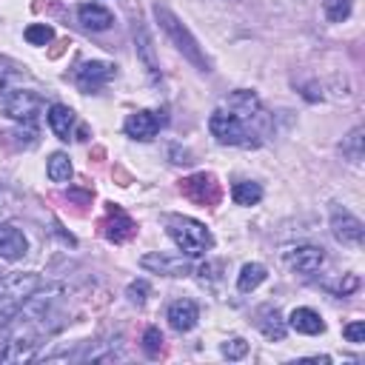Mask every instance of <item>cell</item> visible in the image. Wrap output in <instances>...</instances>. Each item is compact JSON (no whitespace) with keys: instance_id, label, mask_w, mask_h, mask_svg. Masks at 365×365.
<instances>
[{"instance_id":"cell-9","label":"cell","mask_w":365,"mask_h":365,"mask_svg":"<svg viewBox=\"0 0 365 365\" xmlns=\"http://www.w3.org/2000/svg\"><path fill=\"white\" fill-rule=\"evenodd\" d=\"M100 228H103V237H106L108 242H125V240H131V237L137 234V222H134L117 202H108L106 220L100 222Z\"/></svg>"},{"instance_id":"cell-5","label":"cell","mask_w":365,"mask_h":365,"mask_svg":"<svg viewBox=\"0 0 365 365\" xmlns=\"http://www.w3.org/2000/svg\"><path fill=\"white\" fill-rule=\"evenodd\" d=\"M43 108V97L29 91V88H17V91H9L3 97V111L6 117L11 120H20V123H34V117L40 114Z\"/></svg>"},{"instance_id":"cell-27","label":"cell","mask_w":365,"mask_h":365,"mask_svg":"<svg viewBox=\"0 0 365 365\" xmlns=\"http://www.w3.org/2000/svg\"><path fill=\"white\" fill-rule=\"evenodd\" d=\"M143 351L151 359H157L163 354V334H160V328H154V325L145 328V334H143Z\"/></svg>"},{"instance_id":"cell-17","label":"cell","mask_w":365,"mask_h":365,"mask_svg":"<svg viewBox=\"0 0 365 365\" xmlns=\"http://www.w3.org/2000/svg\"><path fill=\"white\" fill-rule=\"evenodd\" d=\"M77 20H80L86 29H91V31H106V29H111V23H114L111 11L103 9V6H97V3H83V6L77 9Z\"/></svg>"},{"instance_id":"cell-34","label":"cell","mask_w":365,"mask_h":365,"mask_svg":"<svg viewBox=\"0 0 365 365\" xmlns=\"http://www.w3.org/2000/svg\"><path fill=\"white\" fill-rule=\"evenodd\" d=\"M114 177H117V185H131V174L123 165H114Z\"/></svg>"},{"instance_id":"cell-7","label":"cell","mask_w":365,"mask_h":365,"mask_svg":"<svg viewBox=\"0 0 365 365\" xmlns=\"http://www.w3.org/2000/svg\"><path fill=\"white\" fill-rule=\"evenodd\" d=\"M331 234H334L336 242H342V245H348V248H359L365 228H362V220L354 217L351 211L334 208V211H331Z\"/></svg>"},{"instance_id":"cell-20","label":"cell","mask_w":365,"mask_h":365,"mask_svg":"<svg viewBox=\"0 0 365 365\" xmlns=\"http://www.w3.org/2000/svg\"><path fill=\"white\" fill-rule=\"evenodd\" d=\"M259 331H262V336L265 339H271V342H279L282 336H285V319L279 317V311L277 308H271V305H265L262 311H259Z\"/></svg>"},{"instance_id":"cell-4","label":"cell","mask_w":365,"mask_h":365,"mask_svg":"<svg viewBox=\"0 0 365 365\" xmlns=\"http://www.w3.org/2000/svg\"><path fill=\"white\" fill-rule=\"evenodd\" d=\"M180 194L185 200H191L194 205H202V208H214L222 200V188H220L217 177L208 174V171H197L191 177H182L180 180Z\"/></svg>"},{"instance_id":"cell-15","label":"cell","mask_w":365,"mask_h":365,"mask_svg":"<svg viewBox=\"0 0 365 365\" xmlns=\"http://www.w3.org/2000/svg\"><path fill=\"white\" fill-rule=\"evenodd\" d=\"M168 325L177 331V334H185V331H191L194 325H197V319H200V308H197V302L194 299H177V302H171L168 305Z\"/></svg>"},{"instance_id":"cell-1","label":"cell","mask_w":365,"mask_h":365,"mask_svg":"<svg viewBox=\"0 0 365 365\" xmlns=\"http://www.w3.org/2000/svg\"><path fill=\"white\" fill-rule=\"evenodd\" d=\"M265 128H268V117L259 106V97L254 91H245V88L234 91L208 117V131L222 145L257 148L265 137Z\"/></svg>"},{"instance_id":"cell-11","label":"cell","mask_w":365,"mask_h":365,"mask_svg":"<svg viewBox=\"0 0 365 365\" xmlns=\"http://www.w3.org/2000/svg\"><path fill=\"white\" fill-rule=\"evenodd\" d=\"M165 120L163 117H157L154 111H148V108H143V111H134V114H128L125 117V123H123V131L131 137V140H151L157 131H160V125H163Z\"/></svg>"},{"instance_id":"cell-22","label":"cell","mask_w":365,"mask_h":365,"mask_svg":"<svg viewBox=\"0 0 365 365\" xmlns=\"http://www.w3.org/2000/svg\"><path fill=\"white\" fill-rule=\"evenodd\" d=\"M262 279H265V265H259V262H245V265L240 268L237 288H240L242 294H248V291H254Z\"/></svg>"},{"instance_id":"cell-2","label":"cell","mask_w":365,"mask_h":365,"mask_svg":"<svg viewBox=\"0 0 365 365\" xmlns=\"http://www.w3.org/2000/svg\"><path fill=\"white\" fill-rule=\"evenodd\" d=\"M154 17H157V23H160V29L171 37V43L177 46V51H182V57L185 60H191L200 71H211V63H208V57L202 54V48H200V43L194 40V34L180 23V17L177 14H171L165 6H154Z\"/></svg>"},{"instance_id":"cell-35","label":"cell","mask_w":365,"mask_h":365,"mask_svg":"<svg viewBox=\"0 0 365 365\" xmlns=\"http://www.w3.org/2000/svg\"><path fill=\"white\" fill-rule=\"evenodd\" d=\"M66 48H68V40H60V43H54V48H48V57L54 60V57H60Z\"/></svg>"},{"instance_id":"cell-6","label":"cell","mask_w":365,"mask_h":365,"mask_svg":"<svg viewBox=\"0 0 365 365\" xmlns=\"http://www.w3.org/2000/svg\"><path fill=\"white\" fill-rule=\"evenodd\" d=\"M37 345H40V334L31 331V328H23L14 336H6V342L0 345V362H26V359H34Z\"/></svg>"},{"instance_id":"cell-8","label":"cell","mask_w":365,"mask_h":365,"mask_svg":"<svg viewBox=\"0 0 365 365\" xmlns=\"http://www.w3.org/2000/svg\"><path fill=\"white\" fill-rule=\"evenodd\" d=\"M37 288H43V277L34 271H17V274H6L0 279V299H14L23 302L26 297H31Z\"/></svg>"},{"instance_id":"cell-21","label":"cell","mask_w":365,"mask_h":365,"mask_svg":"<svg viewBox=\"0 0 365 365\" xmlns=\"http://www.w3.org/2000/svg\"><path fill=\"white\" fill-rule=\"evenodd\" d=\"M231 200H234L237 205H257V202L262 200V185H259V182H251V180L234 182Z\"/></svg>"},{"instance_id":"cell-28","label":"cell","mask_w":365,"mask_h":365,"mask_svg":"<svg viewBox=\"0 0 365 365\" xmlns=\"http://www.w3.org/2000/svg\"><path fill=\"white\" fill-rule=\"evenodd\" d=\"M20 74V68L11 63V60H6V57H0V100L11 91V83H14V77Z\"/></svg>"},{"instance_id":"cell-36","label":"cell","mask_w":365,"mask_h":365,"mask_svg":"<svg viewBox=\"0 0 365 365\" xmlns=\"http://www.w3.org/2000/svg\"><path fill=\"white\" fill-rule=\"evenodd\" d=\"M171 157H174V163H191L188 151H180V148H171Z\"/></svg>"},{"instance_id":"cell-26","label":"cell","mask_w":365,"mask_h":365,"mask_svg":"<svg viewBox=\"0 0 365 365\" xmlns=\"http://www.w3.org/2000/svg\"><path fill=\"white\" fill-rule=\"evenodd\" d=\"M351 9H354L351 0H325V17H328L331 23L348 20V17H351Z\"/></svg>"},{"instance_id":"cell-31","label":"cell","mask_w":365,"mask_h":365,"mask_svg":"<svg viewBox=\"0 0 365 365\" xmlns=\"http://www.w3.org/2000/svg\"><path fill=\"white\" fill-rule=\"evenodd\" d=\"M20 305L23 302H14V299H0V328L9 325L11 319L20 317Z\"/></svg>"},{"instance_id":"cell-14","label":"cell","mask_w":365,"mask_h":365,"mask_svg":"<svg viewBox=\"0 0 365 365\" xmlns=\"http://www.w3.org/2000/svg\"><path fill=\"white\" fill-rule=\"evenodd\" d=\"M285 262H288L294 271H299V274H314V271L325 262V254H322V248H317V245H297V248H291V251L285 254Z\"/></svg>"},{"instance_id":"cell-30","label":"cell","mask_w":365,"mask_h":365,"mask_svg":"<svg viewBox=\"0 0 365 365\" xmlns=\"http://www.w3.org/2000/svg\"><path fill=\"white\" fill-rule=\"evenodd\" d=\"M328 288H331L336 297H348V294H354V291L359 288V277H356V274H345L336 285H328Z\"/></svg>"},{"instance_id":"cell-33","label":"cell","mask_w":365,"mask_h":365,"mask_svg":"<svg viewBox=\"0 0 365 365\" xmlns=\"http://www.w3.org/2000/svg\"><path fill=\"white\" fill-rule=\"evenodd\" d=\"M125 294H128L131 302L143 305V302H145V294H148V282H145V279H134V282L125 288Z\"/></svg>"},{"instance_id":"cell-32","label":"cell","mask_w":365,"mask_h":365,"mask_svg":"<svg viewBox=\"0 0 365 365\" xmlns=\"http://www.w3.org/2000/svg\"><path fill=\"white\" fill-rule=\"evenodd\" d=\"M342 336H345L348 342H354V345L365 342V322H362V319H356V322H348V325L342 328Z\"/></svg>"},{"instance_id":"cell-38","label":"cell","mask_w":365,"mask_h":365,"mask_svg":"<svg viewBox=\"0 0 365 365\" xmlns=\"http://www.w3.org/2000/svg\"><path fill=\"white\" fill-rule=\"evenodd\" d=\"M0 274H3V271H0ZM0 279H3V277H0Z\"/></svg>"},{"instance_id":"cell-12","label":"cell","mask_w":365,"mask_h":365,"mask_svg":"<svg viewBox=\"0 0 365 365\" xmlns=\"http://www.w3.org/2000/svg\"><path fill=\"white\" fill-rule=\"evenodd\" d=\"M140 265L145 271H154V274H163V277H188L191 274V265L182 257H168V254H160V251L140 257Z\"/></svg>"},{"instance_id":"cell-10","label":"cell","mask_w":365,"mask_h":365,"mask_svg":"<svg viewBox=\"0 0 365 365\" xmlns=\"http://www.w3.org/2000/svg\"><path fill=\"white\" fill-rule=\"evenodd\" d=\"M111 77H114V66L103 63V60H86L74 68V83H77L80 91H97Z\"/></svg>"},{"instance_id":"cell-23","label":"cell","mask_w":365,"mask_h":365,"mask_svg":"<svg viewBox=\"0 0 365 365\" xmlns=\"http://www.w3.org/2000/svg\"><path fill=\"white\" fill-rule=\"evenodd\" d=\"M46 174H48L51 182H68V180H71V160H68L63 151H54V154L48 157Z\"/></svg>"},{"instance_id":"cell-16","label":"cell","mask_w":365,"mask_h":365,"mask_svg":"<svg viewBox=\"0 0 365 365\" xmlns=\"http://www.w3.org/2000/svg\"><path fill=\"white\" fill-rule=\"evenodd\" d=\"M29 251V240L14 225H0V259H20Z\"/></svg>"},{"instance_id":"cell-25","label":"cell","mask_w":365,"mask_h":365,"mask_svg":"<svg viewBox=\"0 0 365 365\" xmlns=\"http://www.w3.org/2000/svg\"><path fill=\"white\" fill-rule=\"evenodd\" d=\"M23 37H26V43H31V46H46V43L54 40V29L46 26V23H31V26L23 31Z\"/></svg>"},{"instance_id":"cell-3","label":"cell","mask_w":365,"mask_h":365,"mask_svg":"<svg viewBox=\"0 0 365 365\" xmlns=\"http://www.w3.org/2000/svg\"><path fill=\"white\" fill-rule=\"evenodd\" d=\"M165 231L185 257H202L214 245L211 231L200 220H191V217H168Z\"/></svg>"},{"instance_id":"cell-19","label":"cell","mask_w":365,"mask_h":365,"mask_svg":"<svg viewBox=\"0 0 365 365\" xmlns=\"http://www.w3.org/2000/svg\"><path fill=\"white\" fill-rule=\"evenodd\" d=\"M48 128L54 131L57 140H71V131H74V111L63 103H54L48 108Z\"/></svg>"},{"instance_id":"cell-37","label":"cell","mask_w":365,"mask_h":365,"mask_svg":"<svg viewBox=\"0 0 365 365\" xmlns=\"http://www.w3.org/2000/svg\"><path fill=\"white\" fill-rule=\"evenodd\" d=\"M91 154H94V160H103V157H106V151H103V148H100V145H97V148H94V151H91Z\"/></svg>"},{"instance_id":"cell-24","label":"cell","mask_w":365,"mask_h":365,"mask_svg":"<svg viewBox=\"0 0 365 365\" xmlns=\"http://www.w3.org/2000/svg\"><path fill=\"white\" fill-rule=\"evenodd\" d=\"M362 134H365V128L356 125V128L342 140V154H345L351 163H359V160H362V140H365Z\"/></svg>"},{"instance_id":"cell-13","label":"cell","mask_w":365,"mask_h":365,"mask_svg":"<svg viewBox=\"0 0 365 365\" xmlns=\"http://www.w3.org/2000/svg\"><path fill=\"white\" fill-rule=\"evenodd\" d=\"M134 48H137V60L143 63L148 80H160V63H157V54H154V46H151V37L145 31V26H134Z\"/></svg>"},{"instance_id":"cell-29","label":"cell","mask_w":365,"mask_h":365,"mask_svg":"<svg viewBox=\"0 0 365 365\" xmlns=\"http://www.w3.org/2000/svg\"><path fill=\"white\" fill-rule=\"evenodd\" d=\"M222 356H228V359H242L245 354H248V342L242 339V336H231V339H225L222 342Z\"/></svg>"},{"instance_id":"cell-18","label":"cell","mask_w":365,"mask_h":365,"mask_svg":"<svg viewBox=\"0 0 365 365\" xmlns=\"http://www.w3.org/2000/svg\"><path fill=\"white\" fill-rule=\"evenodd\" d=\"M288 325H291L297 334H308V336L325 331V322H322V317H319L314 308H294L291 317H288Z\"/></svg>"}]
</instances>
